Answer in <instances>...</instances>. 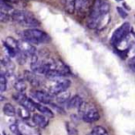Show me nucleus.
<instances>
[{"label":"nucleus","mask_w":135,"mask_h":135,"mask_svg":"<svg viewBox=\"0 0 135 135\" xmlns=\"http://www.w3.org/2000/svg\"><path fill=\"white\" fill-rule=\"evenodd\" d=\"M11 19L14 21L27 27H37L40 22L31 12L23 10H13L11 13Z\"/></svg>","instance_id":"nucleus-1"},{"label":"nucleus","mask_w":135,"mask_h":135,"mask_svg":"<svg viewBox=\"0 0 135 135\" xmlns=\"http://www.w3.org/2000/svg\"><path fill=\"white\" fill-rule=\"evenodd\" d=\"M23 38L31 44H43L49 40V37L45 32L39 29H26L23 31Z\"/></svg>","instance_id":"nucleus-2"},{"label":"nucleus","mask_w":135,"mask_h":135,"mask_svg":"<svg viewBox=\"0 0 135 135\" xmlns=\"http://www.w3.org/2000/svg\"><path fill=\"white\" fill-rule=\"evenodd\" d=\"M79 113L85 122H94L99 119L100 115L95 107L89 103H84L80 107Z\"/></svg>","instance_id":"nucleus-3"},{"label":"nucleus","mask_w":135,"mask_h":135,"mask_svg":"<svg viewBox=\"0 0 135 135\" xmlns=\"http://www.w3.org/2000/svg\"><path fill=\"white\" fill-rule=\"evenodd\" d=\"M52 84L49 87V92L51 94H61L63 92H66L70 86V81L69 79L63 76V77L56 78V79L51 81Z\"/></svg>","instance_id":"nucleus-4"},{"label":"nucleus","mask_w":135,"mask_h":135,"mask_svg":"<svg viewBox=\"0 0 135 135\" xmlns=\"http://www.w3.org/2000/svg\"><path fill=\"white\" fill-rule=\"evenodd\" d=\"M129 24L128 22H125L121 25L120 27H118L113 33L112 37H111V44L112 45H118L122 40H124L126 38V36L128 35L129 32Z\"/></svg>","instance_id":"nucleus-5"},{"label":"nucleus","mask_w":135,"mask_h":135,"mask_svg":"<svg viewBox=\"0 0 135 135\" xmlns=\"http://www.w3.org/2000/svg\"><path fill=\"white\" fill-rule=\"evenodd\" d=\"M94 0H76V11L79 14H86L94 5Z\"/></svg>","instance_id":"nucleus-6"},{"label":"nucleus","mask_w":135,"mask_h":135,"mask_svg":"<svg viewBox=\"0 0 135 135\" xmlns=\"http://www.w3.org/2000/svg\"><path fill=\"white\" fill-rule=\"evenodd\" d=\"M19 49L22 53H24L27 56H33L36 53V49L30 42L26 41V40H21L19 41Z\"/></svg>","instance_id":"nucleus-7"},{"label":"nucleus","mask_w":135,"mask_h":135,"mask_svg":"<svg viewBox=\"0 0 135 135\" xmlns=\"http://www.w3.org/2000/svg\"><path fill=\"white\" fill-rule=\"evenodd\" d=\"M32 96L34 99H36L38 102L43 104H51L53 101V95L51 94L45 92H42V91H35L32 93Z\"/></svg>","instance_id":"nucleus-8"},{"label":"nucleus","mask_w":135,"mask_h":135,"mask_svg":"<svg viewBox=\"0 0 135 135\" xmlns=\"http://www.w3.org/2000/svg\"><path fill=\"white\" fill-rule=\"evenodd\" d=\"M24 77L29 83L33 86H39L41 84V81H40L39 77L35 72H30V71H25L24 72Z\"/></svg>","instance_id":"nucleus-9"},{"label":"nucleus","mask_w":135,"mask_h":135,"mask_svg":"<svg viewBox=\"0 0 135 135\" xmlns=\"http://www.w3.org/2000/svg\"><path fill=\"white\" fill-rule=\"evenodd\" d=\"M83 99L80 97L79 95H74L72 98H70V101L68 102V107L69 108H80L81 105H83Z\"/></svg>","instance_id":"nucleus-10"},{"label":"nucleus","mask_w":135,"mask_h":135,"mask_svg":"<svg viewBox=\"0 0 135 135\" xmlns=\"http://www.w3.org/2000/svg\"><path fill=\"white\" fill-rule=\"evenodd\" d=\"M32 121L35 125L41 128H45L47 125V119L45 118V117L40 114H34L32 116Z\"/></svg>","instance_id":"nucleus-11"},{"label":"nucleus","mask_w":135,"mask_h":135,"mask_svg":"<svg viewBox=\"0 0 135 135\" xmlns=\"http://www.w3.org/2000/svg\"><path fill=\"white\" fill-rule=\"evenodd\" d=\"M65 10L67 13L73 14L76 11V0H66Z\"/></svg>","instance_id":"nucleus-12"},{"label":"nucleus","mask_w":135,"mask_h":135,"mask_svg":"<svg viewBox=\"0 0 135 135\" xmlns=\"http://www.w3.org/2000/svg\"><path fill=\"white\" fill-rule=\"evenodd\" d=\"M3 112L8 117H14L16 115V109L11 104L7 103L6 105L3 107Z\"/></svg>","instance_id":"nucleus-13"},{"label":"nucleus","mask_w":135,"mask_h":135,"mask_svg":"<svg viewBox=\"0 0 135 135\" xmlns=\"http://www.w3.org/2000/svg\"><path fill=\"white\" fill-rule=\"evenodd\" d=\"M4 45H7V46H8V47H10V48L14 49V50H16V51L20 50V49H19V42L16 41V40L14 39V38H12V37H8V38H7L6 42L4 43Z\"/></svg>","instance_id":"nucleus-14"},{"label":"nucleus","mask_w":135,"mask_h":135,"mask_svg":"<svg viewBox=\"0 0 135 135\" xmlns=\"http://www.w3.org/2000/svg\"><path fill=\"white\" fill-rule=\"evenodd\" d=\"M70 94L66 91V92H63V93H61V94H59L56 95V101L60 104L68 103L70 99Z\"/></svg>","instance_id":"nucleus-15"},{"label":"nucleus","mask_w":135,"mask_h":135,"mask_svg":"<svg viewBox=\"0 0 135 135\" xmlns=\"http://www.w3.org/2000/svg\"><path fill=\"white\" fill-rule=\"evenodd\" d=\"M20 131H21V134L24 135H33L35 133V131L30 127V126L26 125V124H20L19 126Z\"/></svg>","instance_id":"nucleus-16"},{"label":"nucleus","mask_w":135,"mask_h":135,"mask_svg":"<svg viewBox=\"0 0 135 135\" xmlns=\"http://www.w3.org/2000/svg\"><path fill=\"white\" fill-rule=\"evenodd\" d=\"M14 88L20 93H23L27 89V85L23 80H18L14 84Z\"/></svg>","instance_id":"nucleus-17"},{"label":"nucleus","mask_w":135,"mask_h":135,"mask_svg":"<svg viewBox=\"0 0 135 135\" xmlns=\"http://www.w3.org/2000/svg\"><path fill=\"white\" fill-rule=\"evenodd\" d=\"M35 107H36V109H37V110H39L40 112H42L43 114L46 115V116L50 117V118H51V117H54L53 112L49 108H47L46 107H44V105H40V104H37V103L35 104Z\"/></svg>","instance_id":"nucleus-18"},{"label":"nucleus","mask_w":135,"mask_h":135,"mask_svg":"<svg viewBox=\"0 0 135 135\" xmlns=\"http://www.w3.org/2000/svg\"><path fill=\"white\" fill-rule=\"evenodd\" d=\"M91 133L93 135H108L107 131L104 127H102V126H96V127H94Z\"/></svg>","instance_id":"nucleus-19"},{"label":"nucleus","mask_w":135,"mask_h":135,"mask_svg":"<svg viewBox=\"0 0 135 135\" xmlns=\"http://www.w3.org/2000/svg\"><path fill=\"white\" fill-rule=\"evenodd\" d=\"M66 127H67V131L69 135H78V131L75 126H74V124L70 123V122H68L66 124Z\"/></svg>","instance_id":"nucleus-20"},{"label":"nucleus","mask_w":135,"mask_h":135,"mask_svg":"<svg viewBox=\"0 0 135 135\" xmlns=\"http://www.w3.org/2000/svg\"><path fill=\"white\" fill-rule=\"evenodd\" d=\"M7 89V78L4 73H1L0 75V92H5Z\"/></svg>","instance_id":"nucleus-21"},{"label":"nucleus","mask_w":135,"mask_h":135,"mask_svg":"<svg viewBox=\"0 0 135 135\" xmlns=\"http://www.w3.org/2000/svg\"><path fill=\"white\" fill-rule=\"evenodd\" d=\"M19 114L23 119H28V118H30V111L23 107H21V108L19 109Z\"/></svg>","instance_id":"nucleus-22"},{"label":"nucleus","mask_w":135,"mask_h":135,"mask_svg":"<svg viewBox=\"0 0 135 135\" xmlns=\"http://www.w3.org/2000/svg\"><path fill=\"white\" fill-rule=\"evenodd\" d=\"M10 18H11V16H10L9 14L0 11V21H2V22H8Z\"/></svg>","instance_id":"nucleus-23"},{"label":"nucleus","mask_w":135,"mask_h":135,"mask_svg":"<svg viewBox=\"0 0 135 135\" xmlns=\"http://www.w3.org/2000/svg\"><path fill=\"white\" fill-rule=\"evenodd\" d=\"M9 129H10V131H11V132L14 133V134H16V135H21V131H20V128H19V125H17V124H13V125H10Z\"/></svg>","instance_id":"nucleus-24"},{"label":"nucleus","mask_w":135,"mask_h":135,"mask_svg":"<svg viewBox=\"0 0 135 135\" xmlns=\"http://www.w3.org/2000/svg\"><path fill=\"white\" fill-rule=\"evenodd\" d=\"M117 10H118V14L120 15V17L122 18V19H125L126 17L128 16V14H127V12L125 11V10L123 9L122 8H117Z\"/></svg>","instance_id":"nucleus-25"},{"label":"nucleus","mask_w":135,"mask_h":135,"mask_svg":"<svg viewBox=\"0 0 135 135\" xmlns=\"http://www.w3.org/2000/svg\"><path fill=\"white\" fill-rule=\"evenodd\" d=\"M129 65L135 70V56H133L132 58H131V60H129Z\"/></svg>","instance_id":"nucleus-26"},{"label":"nucleus","mask_w":135,"mask_h":135,"mask_svg":"<svg viewBox=\"0 0 135 135\" xmlns=\"http://www.w3.org/2000/svg\"><path fill=\"white\" fill-rule=\"evenodd\" d=\"M123 6H124V8H126L128 10H129V7H128V5L126 4V3H124V4H123Z\"/></svg>","instance_id":"nucleus-27"},{"label":"nucleus","mask_w":135,"mask_h":135,"mask_svg":"<svg viewBox=\"0 0 135 135\" xmlns=\"http://www.w3.org/2000/svg\"><path fill=\"white\" fill-rule=\"evenodd\" d=\"M6 1H8V2H13L14 0H6Z\"/></svg>","instance_id":"nucleus-28"},{"label":"nucleus","mask_w":135,"mask_h":135,"mask_svg":"<svg viewBox=\"0 0 135 135\" xmlns=\"http://www.w3.org/2000/svg\"><path fill=\"white\" fill-rule=\"evenodd\" d=\"M116 1H118V2H120V1H122V0H116Z\"/></svg>","instance_id":"nucleus-29"},{"label":"nucleus","mask_w":135,"mask_h":135,"mask_svg":"<svg viewBox=\"0 0 135 135\" xmlns=\"http://www.w3.org/2000/svg\"><path fill=\"white\" fill-rule=\"evenodd\" d=\"M87 135H93V134H92V133H88Z\"/></svg>","instance_id":"nucleus-30"}]
</instances>
